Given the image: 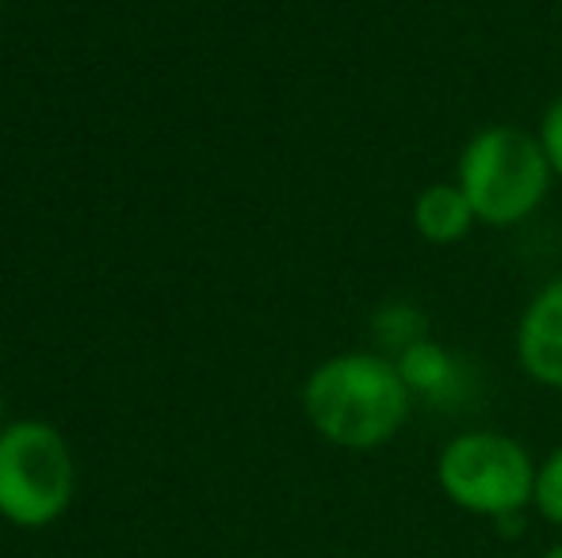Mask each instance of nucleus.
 Here are the masks:
<instances>
[{
  "instance_id": "20e7f679",
  "label": "nucleus",
  "mask_w": 562,
  "mask_h": 558,
  "mask_svg": "<svg viewBox=\"0 0 562 558\" xmlns=\"http://www.w3.org/2000/svg\"><path fill=\"white\" fill-rule=\"evenodd\" d=\"M74 501V455L50 421L0 429V516L20 528H46Z\"/></svg>"
},
{
  "instance_id": "f03ea898",
  "label": "nucleus",
  "mask_w": 562,
  "mask_h": 558,
  "mask_svg": "<svg viewBox=\"0 0 562 558\" xmlns=\"http://www.w3.org/2000/svg\"><path fill=\"white\" fill-rule=\"evenodd\" d=\"M456 180L471 200L479 226L509 230L543 207L555 172H551L536 130L494 123L467 138L456 161Z\"/></svg>"
},
{
  "instance_id": "9d476101",
  "label": "nucleus",
  "mask_w": 562,
  "mask_h": 558,
  "mask_svg": "<svg viewBox=\"0 0 562 558\" xmlns=\"http://www.w3.org/2000/svg\"><path fill=\"white\" fill-rule=\"evenodd\" d=\"M536 138H540L543 157H548L555 180H562V92L543 107V119H540V127H536Z\"/></svg>"
},
{
  "instance_id": "f257e3e1",
  "label": "nucleus",
  "mask_w": 562,
  "mask_h": 558,
  "mask_svg": "<svg viewBox=\"0 0 562 558\" xmlns=\"http://www.w3.org/2000/svg\"><path fill=\"white\" fill-rule=\"evenodd\" d=\"M299 398L311 429L345 452L386 447L414 413V395L398 364L371 349L337 352L314 364Z\"/></svg>"
},
{
  "instance_id": "39448f33",
  "label": "nucleus",
  "mask_w": 562,
  "mask_h": 558,
  "mask_svg": "<svg viewBox=\"0 0 562 558\" xmlns=\"http://www.w3.org/2000/svg\"><path fill=\"white\" fill-rule=\"evenodd\" d=\"M513 349H517V364L528 379L562 390V276L543 283L525 303Z\"/></svg>"
},
{
  "instance_id": "423d86ee",
  "label": "nucleus",
  "mask_w": 562,
  "mask_h": 558,
  "mask_svg": "<svg viewBox=\"0 0 562 558\" xmlns=\"http://www.w3.org/2000/svg\"><path fill=\"white\" fill-rule=\"evenodd\" d=\"M391 360L398 364V375L406 379L414 402L437 406V410H459V406L471 402L474 372L448 344L425 337V341L409 344V349H402Z\"/></svg>"
},
{
  "instance_id": "7ed1b4c3",
  "label": "nucleus",
  "mask_w": 562,
  "mask_h": 558,
  "mask_svg": "<svg viewBox=\"0 0 562 558\" xmlns=\"http://www.w3.org/2000/svg\"><path fill=\"white\" fill-rule=\"evenodd\" d=\"M536 467L525 444L497 429L456 432L437 455V486L456 509L482 521H520L532 505Z\"/></svg>"
},
{
  "instance_id": "f8f14e48",
  "label": "nucleus",
  "mask_w": 562,
  "mask_h": 558,
  "mask_svg": "<svg viewBox=\"0 0 562 558\" xmlns=\"http://www.w3.org/2000/svg\"><path fill=\"white\" fill-rule=\"evenodd\" d=\"M0 429H4V395H0Z\"/></svg>"
},
{
  "instance_id": "1a4fd4ad",
  "label": "nucleus",
  "mask_w": 562,
  "mask_h": 558,
  "mask_svg": "<svg viewBox=\"0 0 562 558\" xmlns=\"http://www.w3.org/2000/svg\"><path fill=\"white\" fill-rule=\"evenodd\" d=\"M532 509L551 524V528H562V444L555 452L543 455V463L536 467Z\"/></svg>"
},
{
  "instance_id": "9b49d317",
  "label": "nucleus",
  "mask_w": 562,
  "mask_h": 558,
  "mask_svg": "<svg viewBox=\"0 0 562 558\" xmlns=\"http://www.w3.org/2000/svg\"><path fill=\"white\" fill-rule=\"evenodd\" d=\"M540 558H562V539H559V544H551Z\"/></svg>"
},
{
  "instance_id": "6e6552de",
  "label": "nucleus",
  "mask_w": 562,
  "mask_h": 558,
  "mask_svg": "<svg viewBox=\"0 0 562 558\" xmlns=\"http://www.w3.org/2000/svg\"><path fill=\"white\" fill-rule=\"evenodd\" d=\"M379 344L386 349V356H398L402 349L425 341L429 337V318H425L422 306L414 303H383L371 318Z\"/></svg>"
},
{
  "instance_id": "0eeeda50",
  "label": "nucleus",
  "mask_w": 562,
  "mask_h": 558,
  "mask_svg": "<svg viewBox=\"0 0 562 558\" xmlns=\"http://www.w3.org/2000/svg\"><path fill=\"white\" fill-rule=\"evenodd\" d=\"M409 223L414 234L432 249H451L459 241H467V234L479 226L471 200L463 195V187L456 180H432L417 192L414 207H409Z\"/></svg>"
}]
</instances>
